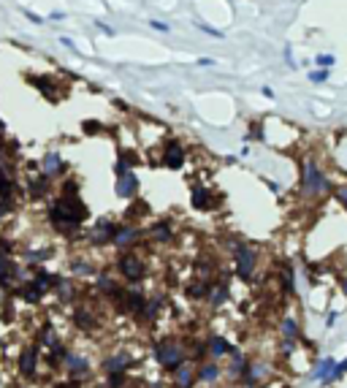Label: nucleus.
<instances>
[{
    "label": "nucleus",
    "mask_w": 347,
    "mask_h": 388,
    "mask_svg": "<svg viewBox=\"0 0 347 388\" xmlns=\"http://www.w3.org/2000/svg\"><path fill=\"white\" fill-rule=\"evenodd\" d=\"M49 217H52L54 228H60V231H74L79 228L87 217V206L82 204V198L76 196V193H65L57 198V204L52 206V212H49Z\"/></svg>",
    "instance_id": "f257e3e1"
},
{
    "label": "nucleus",
    "mask_w": 347,
    "mask_h": 388,
    "mask_svg": "<svg viewBox=\"0 0 347 388\" xmlns=\"http://www.w3.org/2000/svg\"><path fill=\"white\" fill-rule=\"evenodd\" d=\"M328 190V177L317 169L315 160H307L304 163V193L307 196H323Z\"/></svg>",
    "instance_id": "f03ea898"
},
{
    "label": "nucleus",
    "mask_w": 347,
    "mask_h": 388,
    "mask_svg": "<svg viewBox=\"0 0 347 388\" xmlns=\"http://www.w3.org/2000/svg\"><path fill=\"white\" fill-rule=\"evenodd\" d=\"M155 358L160 361L163 366H168V369H177L179 364L185 361V350L179 348L177 342H160L155 348Z\"/></svg>",
    "instance_id": "7ed1b4c3"
},
{
    "label": "nucleus",
    "mask_w": 347,
    "mask_h": 388,
    "mask_svg": "<svg viewBox=\"0 0 347 388\" xmlns=\"http://www.w3.org/2000/svg\"><path fill=\"white\" fill-rule=\"evenodd\" d=\"M234 253H236V274L242 277V280H250L252 271H255V253H252L244 242L236 244Z\"/></svg>",
    "instance_id": "20e7f679"
},
{
    "label": "nucleus",
    "mask_w": 347,
    "mask_h": 388,
    "mask_svg": "<svg viewBox=\"0 0 347 388\" xmlns=\"http://www.w3.org/2000/svg\"><path fill=\"white\" fill-rule=\"evenodd\" d=\"M163 166L165 169H171V171H177V169H182L185 166V149L179 141H168L165 144V152H163Z\"/></svg>",
    "instance_id": "39448f33"
},
{
    "label": "nucleus",
    "mask_w": 347,
    "mask_h": 388,
    "mask_svg": "<svg viewBox=\"0 0 347 388\" xmlns=\"http://www.w3.org/2000/svg\"><path fill=\"white\" fill-rule=\"evenodd\" d=\"M120 271L130 280V283H139L144 277V261L136 255H122L120 258Z\"/></svg>",
    "instance_id": "423d86ee"
},
{
    "label": "nucleus",
    "mask_w": 347,
    "mask_h": 388,
    "mask_svg": "<svg viewBox=\"0 0 347 388\" xmlns=\"http://www.w3.org/2000/svg\"><path fill=\"white\" fill-rule=\"evenodd\" d=\"M136 190H139V179H136L133 171L120 174V179H117V196L120 198H133Z\"/></svg>",
    "instance_id": "0eeeda50"
},
{
    "label": "nucleus",
    "mask_w": 347,
    "mask_h": 388,
    "mask_svg": "<svg viewBox=\"0 0 347 388\" xmlns=\"http://www.w3.org/2000/svg\"><path fill=\"white\" fill-rule=\"evenodd\" d=\"M309 380L331 383V380H334V358H323V361L315 366V372H309Z\"/></svg>",
    "instance_id": "6e6552de"
},
{
    "label": "nucleus",
    "mask_w": 347,
    "mask_h": 388,
    "mask_svg": "<svg viewBox=\"0 0 347 388\" xmlns=\"http://www.w3.org/2000/svg\"><path fill=\"white\" fill-rule=\"evenodd\" d=\"M27 82H30V84H35V87L41 90V95H43V98H49V100H52V103L57 100V92H52V90H54L52 79H46V76H27Z\"/></svg>",
    "instance_id": "1a4fd4ad"
},
{
    "label": "nucleus",
    "mask_w": 347,
    "mask_h": 388,
    "mask_svg": "<svg viewBox=\"0 0 347 388\" xmlns=\"http://www.w3.org/2000/svg\"><path fill=\"white\" fill-rule=\"evenodd\" d=\"M114 231H117V226H114V223H108V220H103V223H98L92 239H95V244H106V242H111Z\"/></svg>",
    "instance_id": "9d476101"
},
{
    "label": "nucleus",
    "mask_w": 347,
    "mask_h": 388,
    "mask_svg": "<svg viewBox=\"0 0 347 388\" xmlns=\"http://www.w3.org/2000/svg\"><path fill=\"white\" fill-rule=\"evenodd\" d=\"M193 380H195V375H193L190 366L179 364L177 372H174V383H177V388H193Z\"/></svg>",
    "instance_id": "9b49d317"
},
{
    "label": "nucleus",
    "mask_w": 347,
    "mask_h": 388,
    "mask_svg": "<svg viewBox=\"0 0 347 388\" xmlns=\"http://www.w3.org/2000/svg\"><path fill=\"white\" fill-rule=\"evenodd\" d=\"M35 361H38L35 350H25V353H22V358H19V369H22V375L33 377V375H35Z\"/></svg>",
    "instance_id": "f8f14e48"
},
{
    "label": "nucleus",
    "mask_w": 347,
    "mask_h": 388,
    "mask_svg": "<svg viewBox=\"0 0 347 388\" xmlns=\"http://www.w3.org/2000/svg\"><path fill=\"white\" fill-rule=\"evenodd\" d=\"M136 236H139V231L128 226V228H120V231H114L111 242H114V244H120V247H128V244H133Z\"/></svg>",
    "instance_id": "ddd939ff"
},
{
    "label": "nucleus",
    "mask_w": 347,
    "mask_h": 388,
    "mask_svg": "<svg viewBox=\"0 0 347 388\" xmlns=\"http://www.w3.org/2000/svg\"><path fill=\"white\" fill-rule=\"evenodd\" d=\"M212 196L204 190V188H193V206L195 209H212Z\"/></svg>",
    "instance_id": "4468645a"
},
{
    "label": "nucleus",
    "mask_w": 347,
    "mask_h": 388,
    "mask_svg": "<svg viewBox=\"0 0 347 388\" xmlns=\"http://www.w3.org/2000/svg\"><path fill=\"white\" fill-rule=\"evenodd\" d=\"M14 271H17V269H14V263L9 261V255H6L3 250H0V285H6V283H9Z\"/></svg>",
    "instance_id": "2eb2a0df"
},
{
    "label": "nucleus",
    "mask_w": 347,
    "mask_h": 388,
    "mask_svg": "<svg viewBox=\"0 0 347 388\" xmlns=\"http://www.w3.org/2000/svg\"><path fill=\"white\" fill-rule=\"evenodd\" d=\"M60 166H63L60 155H57V152H49L46 157H43V169H46V174H43V177H54L57 171H60Z\"/></svg>",
    "instance_id": "dca6fc26"
},
{
    "label": "nucleus",
    "mask_w": 347,
    "mask_h": 388,
    "mask_svg": "<svg viewBox=\"0 0 347 388\" xmlns=\"http://www.w3.org/2000/svg\"><path fill=\"white\" fill-rule=\"evenodd\" d=\"M209 348H212V356H225V353H234V348L225 342V340H220V337H212L209 340Z\"/></svg>",
    "instance_id": "f3484780"
},
{
    "label": "nucleus",
    "mask_w": 347,
    "mask_h": 388,
    "mask_svg": "<svg viewBox=\"0 0 347 388\" xmlns=\"http://www.w3.org/2000/svg\"><path fill=\"white\" fill-rule=\"evenodd\" d=\"M128 364H130V356H128V353H120V356L108 358V361H106V369H108V372H122Z\"/></svg>",
    "instance_id": "a211bd4d"
},
{
    "label": "nucleus",
    "mask_w": 347,
    "mask_h": 388,
    "mask_svg": "<svg viewBox=\"0 0 347 388\" xmlns=\"http://www.w3.org/2000/svg\"><path fill=\"white\" fill-rule=\"evenodd\" d=\"M225 299H228V283L214 285V288H212V307H220Z\"/></svg>",
    "instance_id": "6ab92c4d"
},
{
    "label": "nucleus",
    "mask_w": 347,
    "mask_h": 388,
    "mask_svg": "<svg viewBox=\"0 0 347 388\" xmlns=\"http://www.w3.org/2000/svg\"><path fill=\"white\" fill-rule=\"evenodd\" d=\"M217 377H220V369H217L214 364H206V366H201V372H198V380H204V383H214Z\"/></svg>",
    "instance_id": "aec40b11"
},
{
    "label": "nucleus",
    "mask_w": 347,
    "mask_h": 388,
    "mask_svg": "<svg viewBox=\"0 0 347 388\" xmlns=\"http://www.w3.org/2000/svg\"><path fill=\"white\" fill-rule=\"evenodd\" d=\"M282 334H285L287 340H296V337H299V323L293 318H285L282 320Z\"/></svg>",
    "instance_id": "412c9836"
},
{
    "label": "nucleus",
    "mask_w": 347,
    "mask_h": 388,
    "mask_svg": "<svg viewBox=\"0 0 347 388\" xmlns=\"http://www.w3.org/2000/svg\"><path fill=\"white\" fill-rule=\"evenodd\" d=\"M206 293H209V285L206 283H193L190 288H187V296H190V299H204Z\"/></svg>",
    "instance_id": "4be33fe9"
},
{
    "label": "nucleus",
    "mask_w": 347,
    "mask_h": 388,
    "mask_svg": "<svg viewBox=\"0 0 347 388\" xmlns=\"http://www.w3.org/2000/svg\"><path fill=\"white\" fill-rule=\"evenodd\" d=\"M328 76H331V68L309 71V82H315V84H323V82H328Z\"/></svg>",
    "instance_id": "5701e85b"
},
{
    "label": "nucleus",
    "mask_w": 347,
    "mask_h": 388,
    "mask_svg": "<svg viewBox=\"0 0 347 388\" xmlns=\"http://www.w3.org/2000/svg\"><path fill=\"white\" fill-rule=\"evenodd\" d=\"M152 234H155L160 242H171V228L165 226V223H157V226L152 228Z\"/></svg>",
    "instance_id": "b1692460"
},
{
    "label": "nucleus",
    "mask_w": 347,
    "mask_h": 388,
    "mask_svg": "<svg viewBox=\"0 0 347 388\" xmlns=\"http://www.w3.org/2000/svg\"><path fill=\"white\" fill-rule=\"evenodd\" d=\"M282 288H285L287 296L293 293V269L291 266H285V271H282Z\"/></svg>",
    "instance_id": "393cba45"
},
{
    "label": "nucleus",
    "mask_w": 347,
    "mask_h": 388,
    "mask_svg": "<svg viewBox=\"0 0 347 388\" xmlns=\"http://www.w3.org/2000/svg\"><path fill=\"white\" fill-rule=\"evenodd\" d=\"M315 63H317L320 68H334V66H336V57H334V54H317Z\"/></svg>",
    "instance_id": "a878e982"
},
{
    "label": "nucleus",
    "mask_w": 347,
    "mask_h": 388,
    "mask_svg": "<svg viewBox=\"0 0 347 388\" xmlns=\"http://www.w3.org/2000/svg\"><path fill=\"white\" fill-rule=\"evenodd\" d=\"M68 366H71V369L76 372V375H79V372H84V369H87V364L82 361V358H76V356H68Z\"/></svg>",
    "instance_id": "bb28decb"
},
{
    "label": "nucleus",
    "mask_w": 347,
    "mask_h": 388,
    "mask_svg": "<svg viewBox=\"0 0 347 388\" xmlns=\"http://www.w3.org/2000/svg\"><path fill=\"white\" fill-rule=\"evenodd\" d=\"M195 27H198V30H201V33L212 35V38H222V30H214V27H209L206 22H198V25H195Z\"/></svg>",
    "instance_id": "cd10ccee"
},
{
    "label": "nucleus",
    "mask_w": 347,
    "mask_h": 388,
    "mask_svg": "<svg viewBox=\"0 0 347 388\" xmlns=\"http://www.w3.org/2000/svg\"><path fill=\"white\" fill-rule=\"evenodd\" d=\"M76 320L82 323V326H87V328L92 326V315H87L84 310H79V312H76Z\"/></svg>",
    "instance_id": "c85d7f7f"
},
{
    "label": "nucleus",
    "mask_w": 347,
    "mask_h": 388,
    "mask_svg": "<svg viewBox=\"0 0 347 388\" xmlns=\"http://www.w3.org/2000/svg\"><path fill=\"white\" fill-rule=\"evenodd\" d=\"M293 350H296V340H285V342H282V356H291Z\"/></svg>",
    "instance_id": "c756f323"
},
{
    "label": "nucleus",
    "mask_w": 347,
    "mask_h": 388,
    "mask_svg": "<svg viewBox=\"0 0 347 388\" xmlns=\"http://www.w3.org/2000/svg\"><path fill=\"white\" fill-rule=\"evenodd\" d=\"M74 271H79V274H90V271H92V269H90V266H87V263H84V261H76V263H74Z\"/></svg>",
    "instance_id": "7c9ffc66"
},
{
    "label": "nucleus",
    "mask_w": 347,
    "mask_h": 388,
    "mask_svg": "<svg viewBox=\"0 0 347 388\" xmlns=\"http://www.w3.org/2000/svg\"><path fill=\"white\" fill-rule=\"evenodd\" d=\"M250 131H252V136H255V139L263 141V128H260V122H252V125H250Z\"/></svg>",
    "instance_id": "2f4dec72"
},
{
    "label": "nucleus",
    "mask_w": 347,
    "mask_h": 388,
    "mask_svg": "<svg viewBox=\"0 0 347 388\" xmlns=\"http://www.w3.org/2000/svg\"><path fill=\"white\" fill-rule=\"evenodd\" d=\"M336 198H339V204H342L344 209H347V188H339V190H336Z\"/></svg>",
    "instance_id": "473e14b6"
},
{
    "label": "nucleus",
    "mask_w": 347,
    "mask_h": 388,
    "mask_svg": "<svg viewBox=\"0 0 347 388\" xmlns=\"http://www.w3.org/2000/svg\"><path fill=\"white\" fill-rule=\"evenodd\" d=\"M152 27H155V30H160V33H168L171 30V27L168 25H165V22H157V19H152V22H149Z\"/></svg>",
    "instance_id": "72a5a7b5"
},
{
    "label": "nucleus",
    "mask_w": 347,
    "mask_h": 388,
    "mask_svg": "<svg viewBox=\"0 0 347 388\" xmlns=\"http://www.w3.org/2000/svg\"><path fill=\"white\" fill-rule=\"evenodd\" d=\"M285 60L291 63V68H296V60H293V49H291V46H285Z\"/></svg>",
    "instance_id": "f704fd0d"
},
{
    "label": "nucleus",
    "mask_w": 347,
    "mask_h": 388,
    "mask_svg": "<svg viewBox=\"0 0 347 388\" xmlns=\"http://www.w3.org/2000/svg\"><path fill=\"white\" fill-rule=\"evenodd\" d=\"M198 66L201 68H209V66H214V60H212V57H198Z\"/></svg>",
    "instance_id": "c9c22d12"
},
{
    "label": "nucleus",
    "mask_w": 347,
    "mask_h": 388,
    "mask_svg": "<svg viewBox=\"0 0 347 388\" xmlns=\"http://www.w3.org/2000/svg\"><path fill=\"white\" fill-rule=\"evenodd\" d=\"M82 128H84L87 133H90V131H100V125H98V122H84Z\"/></svg>",
    "instance_id": "e433bc0d"
},
{
    "label": "nucleus",
    "mask_w": 347,
    "mask_h": 388,
    "mask_svg": "<svg viewBox=\"0 0 347 388\" xmlns=\"http://www.w3.org/2000/svg\"><path fill=\"white\" fill-rule=\"evenodd\" d=\"M25 17H27V19H30V22H35V25H41V22H43V19H41V17H35V14H33V11H25Z\"/></svg>",
    "instance_id": "4c0bfd02"
},
{
    "label": "nucleus",
    "mask_w": 347,
    "mask_h": 388,
    "mask_svg": "<svg viewBox=\"0 0 347 388\" xmlns=\"http://www.w3.org/2000/svg\"><path fill=\"white\" fill-rule=\"evenodd\" d=\"M260 92H263V95H266V98H271V100H274V90H271V87H263V90H260Z\"/></svg>",
    "instance_id": "58836bf2"
},
{
    "label": "nucleus",
    "mask_w": 347,
    "mask_h": 388,
    "mask_svg": "<svg viewBox=\"0 0 347 388\" xmlns=\"http://www.w3.org/2000/svg\"><path fill=\"white\" fill-rule=\"evenodd\" d=\"M344 293H347V280H344Z\"/></svg>",
    "instance_id": "ea45409f"
}]
</instances>
